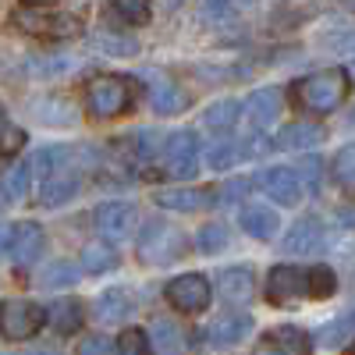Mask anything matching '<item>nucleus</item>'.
<instances>
[{
  "label": "nucleus",
  "mask_w": 355,
  "mask_h": 355,
  "mask_svg": "<svg viewBox=\"0 0 355 355\" xmlns=\"http://www.w3.org/2000/svg\"><path fill=\"white\" fill-rule=\"evenodd\" d=\"M43 245H46L43 227H40V224H33V220H25V224H18V227H15V239H11V259H15L18 266H33V263L40 259Z\"/></svg>",
  "instance_id": "obj_17"
},
{
  "label": "nucleus",
  "mask_w": 355,
  "mask_h": 355,
  "mask_svg": "<svg viewBox=\"0 0 355 355\" xmlns=\"http://www.w3.org/2000/svg\"><path fill=\"white\" fill-rule=\"evenodd\" d=\"M78 270H82V266H75V263H68V259H57V263L43 266V274H40V288H46V291L71 288V284L78 281Z\"/></svg>",
  "instance_id": "obj_29"
},
{
  "label": "nucleus",
  "mask_w": 355,
  "mask_h": 355,
  "mask_svg": "<svg viewBox=\"0 0 355 355\" xmlns=\"http://www.w3.org/2000/svg\"><path fill=\"white\" fill-rule=\"evenodd\" d=\"M117 266V252L114 245L107 242H93V245H85L82 249V270L85 274H110Z\"/></svg>",
  "instance_id": "obj_28"
},
{
  "label": "nucleus",
  "mask_w": 355,
  "mask_h": 355,
  "mask_svg": "<svg viewBox=\"0 0 355 355\" xmlns=\"http://www.w3.org/2000/svg\"><path fill=\"white\" fill-rule=\"evenodd\" d=\"M252 355H284V352H281L277 345H259V348H256Z\"/></svg>",
  "instance_id": "obj_45"
},
{
  "label": "nucleus",
  "mask_w": 355,
  "mask_h": 355,
  "mask_svg": "<svg viewBox=\"0 0 355 355\" xmlns=\"http://www.w3.org/2000/svg\"><path fill=\"white\" fill-rule=\"evenodd\" d=\"M327 53H355V28H341V33H323L316 40Z\"/></svg>",
  "instance_id": "obj_41"
},
{
  "label": "nucleus",
  "mask_w": 355,
  "mask_h": 355,
  "mask_svg": "<svg viewBox=\"0 0 355 355\" xmlns=\"http://www.w3.org/2000/svg\"><path fill=\"white\" fill-rule=\"evenodd\" d=\"M274 345L284 355H313V338L302 327H277L274 331Z\"/></svg>",
  "instance_id": "obj_32"
},
{
  "label": "nucleus",
  "mask_w": 355,
  "mask_h": 355,
  "mask_svg": "<svg viewBox=\"0 0 355 355\" xmlns=\"http://www.w3.org/2000/svg\"><path fill=\"white\" fill-rule=\"evenodd\" d=\"M71 160V150H64V146H46V150H36L33 160H28V167H33V174H40L43 182L53 174H61Z\"/></svg>",
  "instance_id": "obj_26"
},
{
  "label": "nucleus",
  "mask_w": 355,
  "mask_h": 355,
  "mask_svg": "<svg viewBox=\"0 0 355 355\" xmlns=\"http://www.w3.org/2000/svg\"><path fill=\"white\" fill-rule=\"evenodd\" d=\"M78 355H114V348H110L107 338H85L78 345Z\"/></svg>",
  "instance_id": "obj_42"
},
{
  "label": "nucleus",
  "mask_w": 355,
  "mask_h": 355,
  "mask_svg": "<svg viewBox=\"0 0 355 355\" xmlns=\"http://www.w3.org/2000/svg\"><path fill=\"white\" fill-rule=\"evenodd\" d=\"M217 192L214 189H164L157 192V206H164V210H174V214H199L202 206L217 202L214 199Z\"/></svg>",
  "instance_id": "obj_15"
},
{
  "label": "nucleus",
  "mask_w": 355,
  "mask_h": 355,
  "mask_svg": "<svg viewBox=\"0 0 355 355\" xmlns=\"http://www.w3.org/2000/svg\"><path fill=\"white\" fill-rule=\"evenodd\" d=\"M132 103H135L132 78H125V75H100L85 89V110L93 117H100V121L117 117V114H128Z\"/></svg>",
  "instance_id": "obj_4"
},
{
  "label": "nucleus",
  "mask_w": 355,
  "mask_h": 355,
  "mask_svg": "<svg viewBox=\"0 0 355 355\" xmlns=\"http://www.w3.org/2000/svg\"><path fill=\"white\" fill-rule=\"evenodd\" d=\"M242 110H245L252 128H270L281 117V110H284V96H281V89L263 85V89H252V93L245 96Z\"/></svg>",
  "instance_id": "obj_12"
},
{
  "label": "nucleus",
  "mask_w": 355,
  "mask_h": 355,
  "mask_svg": "<svg viewBox=\"0 0 355 355\" xmlns=\"http://www.w3.org/2000/svg\"><path fill=\"white\" fill-rule=\"evenodd\" d=\"M114 352L117 355H150V334L139 331V327H128V331H121Z\"/></svg>",
  "instance_id": "obj_37"
},
{
  "label": "nucleus",
  "mask_w": 355,
  "mask_h": 355,
  "mask_svg": "<svg viewBox=\"0 0 355 355\" xmlns=\"http://www.w3.org/2000/svg\"><path fill=\"white\" fill-rule=\"evenodd\" d=\"M227 242H231L227 224H202V227H199V234H196V245H199V252H202V256L224 252V249H227Z\"/></svg>",
  "instance_id": "obj_34"
},
{
  "label": "nucleus",
  "mask_w": 355,
  "mask_h": 355,
  "mask_svg": "<svg viewBox=\"0 0 355 355\" xmlns=\"http://www.w3.org/2000/svg\"><path fill=\"white\" fill-rule=\"evenodd\" d=\"M46 323L57 331V334H78L82 323H85V306L78 299H57L50 309H46Z\"/></svg>",
  "instance_id": "obj_20"
},
{
  "label": "nucleus",
  "mask_w": 355,
  "mask_h": 355,
  "mask_svg": "<svg viewBox=\"0 0 355 355\" xmlns=\"http://www.w3.org/2000/svg\"><path fill=\"white\" fill-rule=\"evenodd\" d=\"M46 323V309L28 299H4L0 302V338L8 341H28L36 338Z\"/></svg>",
  "instance_id": "obj_5"
},
{
  "label": "nucleus",
  "mask_w": 355,
  "mask_h": 355,
  "mask_svg": "<svg viewBox=\"0 0 355 355\" xmlns=\"http://www.w3.org/2000/svg\"><path fill=\"white\" fill-rule=\"evenodd\" d=\"M15 25L28 36L40 40H71L82 33V21L68 8H50V4H18L15 8Z\"/></svg>",
  "instance_id": "obj_2"
},
{
  "label": "nucleus",
  "mask_w": 355,
  "mask_h": 355,
  "mask_svg": "<svg viewBox=\"0 0 355 355\" xmlns=\"http://www.w3.org/2000/svg\"><path fill=\"white\" fill-rule=\"evenodd\" d=\"M291 171L299 174V182H302L306 192H320V185H323V160L320 157H302L299 167H291Z\"/></svg>",
  "instance_id": "obj_38"
},
{
  "label": "nucleus",
  "mask_w": 355,
  "mask_h": 355,
  "mask_svg": "<svg viewBox=\"0 0 355 355\" xmlns=\"http://www.w3.org/2000/svg\"><path fill=\"white\" fill-rule=\"evenodd\" d=\"M78 189H82L78 174H75V171H61V174H53V178H46V182H43V189H40V202L53 210V206L71 202V199L78 196Z\"/></svg>",
  "instance_id": "obj_22"
},
{
  "label": "nucleus",
  "mask_w": 355,
  "mask_h": 355,
  "mask_svg": "<svg viewBox=\"0 0 355 355\" xmlns=\"http://www.w3.org/2000/svg\"><path fill=\"white\" fill-rule=\"evenodd\" d=\"M150 345L160 352V355H178L185 348V331L178 327L174 320H157L150 327Z\"/></svg>",
  "instance_id": "obj_25"
},
{
  "label": "nucleus",
  "mask_w": 355,
  "mask_h": 355,
  "mask_svg": "<svg viewBox=\"0 0 355 355\" xmlns=\"http://www.w3.org/2000/svg\"><path fill=\"white\" fill-rule=\"evenodd\" d=\"M352 93V75L345 68H323L316 75H306V78H295L291 85V103L306 110V114H334L341 110V103L348 100Z\"/></svg>",
  "instance_id": "obj_1"
},
{
  "label": "nucleus",
  "mask_w": 355,
  "mask_h": 355,
  "mask_svg": "<svg viewBox=\"0 0 355 355\" xmlns=\"http://www.w3.org/2000/svg\"><path fill=\"white\" fill-rule=\"evenodd\" d=\"M252 327H256V323H252V316H249L245 309H227V313H220V316L210 323V331H199V338H202V345L224 352V348L242 345V341L252 334Z\"/></svg>",
  "instance_id": "obj_9"
},
{
  "label": "nucleus",
  "mask_w": 355,
  "mask_h": 355,
  "mask_svg": "<svg viewBox=\"0 0 355 355\" xmlns=\"http://www.w3.org/2000/svg\"><path fill=\"white\" fill-rule=\"evenodd\" d=\"M256 185H259L266 196H270L277 206H299L302 196H306V189H302V182H299V174H295L291 167H270V171L256 174Z\"/></svg>",
  "instance_id": "obj_10"
},
{
  "label": "nucleus",
  "mask_w": 355,
  "mask_h": 355,
  "mask_svg": "<svg viewBox=\"0 0 355 355\" xmlns=\"http://www.w3.org/2000/svg\"><path fill=\"white\" fill-rule=\"evenodd\" d=\"M239 224H242V231L249 234V239H256V242H270L274 234H277V227H281V217H277L274 206L249 202L245 210H242V217H239Z\"/></svg>",
  "instance_id": "obj_16"
},
{
  "label": "nucleus",
  "mask_w": 355,
  "mask_h": 355,
  "mask_svg": "<svg viewBox=\"0 0 355 355\" xmlns=\"http://www.w3.org/2000/svg\"><path fill=\"white\" fill-rule=\"evenodd\" d=\"M309 295V281H306V270L302 266H291V263H277L266 270V281H263V299L270 306H291Z\"/></svg>",
  "instance_id": "obj_7"
},
{
  "label": "nucleus",
  "mask_w": 355,
  "mask_h": 355,
  "mask_svg": "<svg viewBox=\"0 0 355 355\" xmlns=\"http://www.w3.org/2000/svg\"><path fill=\"white\" fill-rule=\"evenodd\" d=\"M239 160H245V153H242V146H234V142H224V146L206 150V167H214V171H227Z\"/></svg>",
  "instance_id": "obj_36"
},
{
  "label": "nucleus",
  "mask_w": 355,
  "mask_h": 355,
  "mask_svg": "<svg viewBox=\"0 0 355 355\" xmlns=\"http://www.w3.org/2000/svg\"><path fill=\"white\" fill-rule=\"evenodd\" d=\"M21 146H25V132L4 114V107H0V153H4V157L8 153H18Z\"/></svg>",
  "instance_id": "obj_40"
},
{
  "label": "nucleus",
  "mask_w": 355,
  "mask_h": 355,
  "mask_svg": "<svg viewBox=\"0 0 355 355\" xmlns=\"http://www.w3.org/2000/svg\"><path fill=\"white\" fill-rule=\"evenodd\" d=\"M132 313H135V299H132L128 288H107L100 299L93 302V316L100 323H121Z\"/></svg>",
  "instance_id": "obj_18"
},
{
  "label": "nucleus",
  "mask_w": 355,
  "mask_h": 355,
  "mask_svg": "<svg viewBox=\"0 0 355 355\" xmlns=\"http://www.w3.org/2000/svg\"><path fill=\"white\" fill-rule=\"evenodd\" d=\"M107 15L117 18L121 25H128V28H139V25H146V21L153 18V8L150 4H139V0H117V4L107 8Z\"/></svg>",
  "instance_id": "obj_30"
},
{
  "label": "nucleus",
  "mask_w": 355,
  "mask_h": 355,
  "mask_svg": "<svg viewBox=\"0 0 355 355\" xmlns=\"http://www.w3.org/2000/svg\"><path fill=\"white\" fill-rule=\"evenodd\" d=\"M231 15H234L231 4H202L199 8V18L202 21H210V18H231Z\"/></svg>",
  "instance_id": "obj_43"
},
{
  "label": "nucleus",
  "mask_w": 355,
  "mask_h": 355,
  "mask_svg": "<svg viewBox=\"0 0 355 355\" xmlns=\"http://www.w3.org/2000/svg\"><path fill=\"white\" fill-rule=\"evenodd\" d=\"M160 160H164V171L171 178H192L199 171V139L192 128H182V132H171L164 139V150H160Z\"/></svg>",
  "instance_id": "obj_8"
},
{
  "label": "nucleus",
  "mask_w": 355,
  "mask_h": 355,
  "mask_svg": "<svg viewBox=\"0 0 355 355\" xmlns=\"http://www.w3.org/2000/svg\"><path fill=\"white\" fill-rule=\"evenodd\" d=\"M28 182H33V167L21 164V167H11V171L4 174V185H0V189H4V196L15 202V199H21V196L28 192Z\"/></svg>",
  "instance_id": "obj_39"
},
{
  "label": "nucleus",
  "mask_w": 355,
  "mask_h": 355,
  "mask_svg": "<svg viewBox=\"0 0 355 355\" xmlns=\"http://www.w3.org/2000/svg\"><path fill=\"white\" fill-rule=\"evenodd\" d=\"M352 338H355V309L334 316L331 323H323V327L316 331V341H320L323 348H341V345H348Z\"/></svg>",
  "instance_id": "obj_24"
},
{
  "label": "nucleus",
  "mask_w": 355,
  "mask_h": 355,
  "mask_svg": "<svg viewBox=\"0 0 355 355\" xmlns=\"http://www.w3.org/2000/svg\"><path fill=\"white\" fill-rule=\"evenodd\" d=\"M93 220L107 242H125L135 227V206L132 202H100Z\"/></svg>",
  "instance_id": "obj_11"
},
{
  "label": "nucleus",
  "mask_w": 355,
  "mask_h": 355,
  "mask_svg": "<svg viewBox=\"0 0 355 355\" xmlns=\"http://www.w3.org/2000/svg\"><path fill=\"white\" fill-rule=\"evenodd\" d=\"M323 139V128L313 125V121H295V125H284L277 132V150H291V153H302V150H313V146H320Z\"/></svg>",
  "instance_id": "obj_19"
},
{
  "label": "nucleus",
  "mask_w": 355,
  "mask_h": 355,
  "mask_svg": "<svg viewBox=\"0 0 355 355\" xmlns=\"http://www.w3.org/2000/svg\"><path fill=\"white\" fill-rule=\"evenodd\" d=\"M327 242V227H323L316 217H302L299 224H291V231L284 234V252L291 256H313L323 249Z\"/></svg>",
  "instance_id": "obj_14"
},
{
  "label": "nucleus",
  "mask_w": 355,
  "mask_h": 355,
  "mask_svg": "<svg viewBox=\"0 0 355 355\" xmlns=\"http://www.w3.org/2000/svg\"><path fill=\"white\" fill-rule=\"evenodd\" d=\"M306 281H309V299H331V295H338V274L331 270L327 263L309 266Z\"/></svg>",
  "instance_id": "obj_33"
},
{
  "label": "nucleus",
  "mask_w": 355,
  "mask_h": 355,
  "mask_svg": "<svg viewBox=\"0 0 355 355\" xmlns=\"http://www.w3.org/2000/svg\"><path fill=\"white\" fill-rule=\"evenodd\" d=\"M11 239H15V227L0 224V252H11Z\"/></svg>",
  "instance_id": "obj_44"
},
{
  "label": "nucleus",
  "mask_w": 355,
  "mask_h": 355,
  "mask_svg": "<svg viewBox=\"0 0 355 355\" xmlns=\"http://www.w3.org/2000/svg\"><path fill=\"white\" fill-rule=\"evenodd\" d=\"M331 174H334V182H338L345 192H355V142L341 146V150L334 153Z\"/></svg>",
  "instance_id": "obj_31"
},
{
  "label": "nucleus",
  "mask_w": 355,
  "mask_h": 355,
  "mask_svg": "<svg viewBox=\"0 0 355 355\" xmlns=\"http://www.w3.org/2000/svg\"><path fill=\"white\" fill-rule=\"evenodd\" d=\"M135 249L146 266H171L182 256H189V234L167 220H150L139 231Z\"/></svg>",
  "instance_id": "obj_3"
},
{
  "label": "nucleus",
  "mask_w": 355,
  "mask_h": 355,
  "mask_svg": "<svg viewBox=\"0 0 355 355\" xmlns=\"http://www.w3.org/2000/svg\"><path fill=\"white\" fill-rule=\"evenodd\" d=\"M150 103H153L157 114L171 117V114H182V110L189 107V93H185V89L178 85V82L153 78V85H150Z\"/></svg>",
  "instance_id": "obj_21"
},
{
  "label": "nucleus",
  "mask_w": 355,
  "mask_h": 355,
  "mask_svg": "<svg viewBox=\"0 0 355 355\" xmlns=\"http://www.w3.org/2000/svg\"><path fill=\"white\" fill-rule=\"evenodd\" d=\"M43 125H75V110L64 96H43L36 100V110H33Z\"/></svg>",
  "instance_id": "obj_27"
},
{
  "label": "nucleus",
  "mask_w": 355,
  "mask_h": 355,
  "mask_svg": "<svg viewBox=\"0 0 355 355\" xmlns=\"http://www.w3.org/2000/svg\"><path fill=\"white\" fill-rule=\"evenodd\" d=\"M242 103L239 100H217L202 110V125L210 128V132H231L234 125H239V117H242Z\"/></svg>",
  "instance_id": "obj_23"
},
{
  "label": "nucleus",
  "mask_w": 355,
  "mask_h": 355,
  "mask_svg": "<svg viewBox=\"0 0 355 355\" xmlns=\"http://www.w3.org/2000/svg\"><path fill=\"white\" fill-rule=\"evenodd\" d=\"M217 291H220V299L227 306L252 302V295H256V274H252V266H224V270L217 274Z\"/></svg>",
  "instance_id": "obj_13"
},
{
  "label": "nucleus",
  "mask_w": 355,
  "mask_h": 355,
  "mask_svg": "<svg viewBox=\"0 0 355 355\" xmlns=\"http://www.w3.org/2000/svg\"><path fill=\"white\" fill-rule=\"evenodd\" d=\"M164 295H167L171 309L185 313V316H199V313L210 309L214 284L206 281L202 274H178V277H171V281H167Z\"/></svg>",
  "instance_id": "obj_6"
},
{
  "label": "nucleus",
  "mask_w": 355,
  "mask_h": 355,
  "mask_svg": "<svg viewBox=\"0 0 355 355\" xmlns=\"http://www.w3.org/2000/svg\"><path fill=\"white\" fill-rule=\"evenodd\" d=\"M93 46L110 53V57H135L139 53V43L132 36H121V33H100V36H93Z\"/></svg>",
  "instance_id": "obj_35"
}]
</instances>
